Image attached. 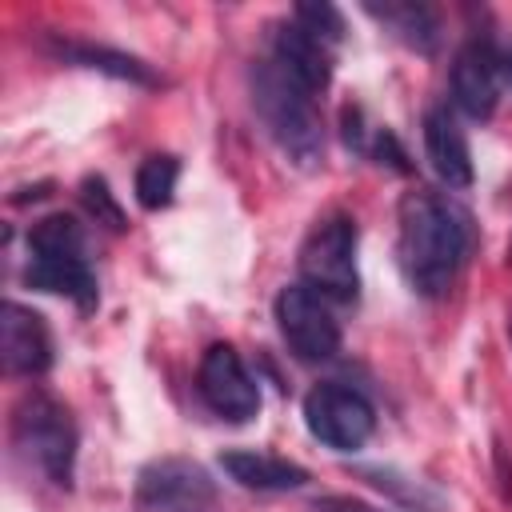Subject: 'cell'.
Returning a JSON list of instances; mask_svg holds the SVG:
<instances>
[{
    "mask_svg": "<svg viewBox=\"0 0 512 512\" xmlns=\"http://www.w3.org/2000/svg\"><path fill=\"white\" fill-rule=\"evenodd\" d=\"M468 216L448 196L416 188L400 200V236L396 260L408 288L424 300H440L452 292L464 256H468Z\"/></svg>",
    "mask_w": 512,
    "mask_h": 512,
    "instance_id": "6da1fadb",
    "label": "cell"
},
{
    "mask_svg": "<svg viewBox=\"0 0 512 512\" xmlns=\"http://www.w3.org/2000/svg\"><path fill=\"white\" fill-rule=\"evenodd\" d=\"M24 284L36 292L68 296L80 312H92L100 304V284L88 264V244H84V228L76 216L52 212L28 228Z\"/></svg>",
    "mask_w": 512,
    "mask_h": 512,
    "instance_id": "7a4b0ae2",
    "label": "cell"
},
{
    "mask_svg": "<svg viewBox=\"0 0 512 512\" xmlns=\"http://www.w3.org/2000/svg\"><path fill=\"white\" fill-rule=\"evenodd\" d=\"M252 104L268 128V136L280 144V152L296 168H316L324 156V132L320 116L312 108V96L288 80L272 60H260L252 68Z\"/></svg>",
    "mask_w": 512,
    "mask_h": 512,
    "instance_id": "3957f363",
    "label": "cell"
},
{
    "mask_svg": "<svg viewBox=\"0 0 512 512\" xmlns=\"http://www.w3.org/2000/svg\"><path fill=\"white\" fill-rule=\"evenodd\" d=\"M76 420L72 412L48 396V392H28L16 412H12V448L36 468L44 472L52 484L72 488V472H76Z\"/></svg>",
    "mask_w": 512,
    "mask_h": 512,
    "instance_id": "277c9868",
    "label": "cell"
},
{
    "mask_svg": "<svg viewBox=\"0 0 512 512\" xmlns=\"http://www.w3.org/2000/svg\"><path fill=\"white\" fill-rule=\"evenodd\" d=\"M300 284L320 292L324 300L352 304L360 296V268H356V220L336 212L324 216L300 244L296 256Z\"/></svg>",
    "mask_w": 512,
    "mask_h": 512,
    "instance_id": "5b68a950",
    "label": "cell"
},
{
    "mask_svg": "<svg viewBox=\"0 0 512 512\" xmlns=\"http://www.w3.org/2000/svg\"><path fill=\"white\" fill-rule=\"evenodd\" d=\"M136 512H224L212 472L188 456H160L136 476Z\"/></svg>",
    "mask_w": 512,
    "mask_h": 512,
    "instance_id": "8992f818",
    "label": "cell"
},
{
    "mask_svg": "<svg viewBox=\"0 0 512 512\" xmlns=\"http://www.w3.org/2000/svg\"><path fill=\"white\" fill-rule=\"evenodd\" d=\"M304 428L332 452H356L376 428V408L360 388L324 380L304 396Z\"/></svg>",
    "mask_w": 512,
    "mask_h": 512,
    "instance_id": "52a82bcc",
    "label": "cell"
},
{
    "mask_svg": "<svg viewBox=\"0 0 512 512\" xmlns=\"http://www.w3.org/2000/svg\"><path fill=\"white\" fill-rule=\"evenodd\" d=\"M276 328L288 344V352L304 364L332 360L340 352V324L320 292L308 284H288L276 296Z\"/></svg>",
    "mask_w": 512,
    "mask_h": 512,
    "instance_id": "ba28073f",
    "label": "cell"
},
{
    "mask_svg": "<svg viewBox=\"0 0 512 512\" xmlns=\"http://www.w3.org/2000/svg\"><path fill=\"white\" fill-rule=\"evenodd\" d=\"M196 392H200L204 408L228 424H244L260 412V384L252 380V372L244 368V360L232 344H212L200 356Z\"/></svg>",
    "mask_w": 512,
    "mask_h": 512,
    "instance_id": "9c48e42d",
    "label": "cell"
},
{
    "mask_svg": "<svg viewBox=\"0 0 512 512\" xmlns=\"http://www.w3.org/2000/svg\"><path fill=\"white\" fill-rule=\"evenodd\" d=\"M500 88V48L488 36H472L452 60V104L468 120H488L500 104Z\"/></svg>",
    "mask_w": 512,
    "mask_h": 512,
    "instance_id": "30bf717a",
    "label": "cell"
},
{
    "mask_svg": "<svg viewBox=\"0 0 512 512\" xmlns=\"http://www.w3.org/2000/svg\"><path fill=\"white\" fill-rule=\"evenodd\" d=\"M0 356L12 376H44L52 368V332L40 312L20 300L0 308Z\"/></svg>",
    "mask_w": 512,
    "mask_h": 512,
    "instance_id": "8fae6325",
    "label": "cell"
},
{
    "mask_svg": "<svg viewBox=\"0 0 512 512\" xmlns=\"http://www.w3.org/2000/svg\"><path fill=\"white\" fill-rule=\"evenodd\" d=\"M272 64L296 80L308 96L324 92L332 84V44H324L320 36L304 32L296 20L276 28V40H272Z\"/></svg>",
    "mask_w": 512,
    "mask_h": 512,
    "instance_id": "7c38bea8",
    "label": "cell"
},
{
    "mask_svg": "<svg viewBox=\"0 0 512 512\" xmlns=\"http://www.w3.org/2000/svg\"><path fill=\"white\" fill-rule=\"evenodd\" d=\"M424 152H428L432 172L448 188H468L476 180L468 136H464V128H460V120L452 116L448 104H432L424 112Z\"/></svg>",
    "mask_w": 512,
    "mask_h": 512,
    "instance_id": "4fadbf2b",
    "label": "cell"
},
{
    "mask_svg": "<svg viewBox=\"0 0 512 512\" xmlns=\"http://www.w3.org/2000/svg\"><path fill=\"white\" fill-rule=\"evenodd\" d=\"M220 468L228 480L252 492H296L308 484V468L284 456H272V452H256V448H224Z\"/></svg>",
    "mask_w": 512,
    "mask_h": 512,
    "instance_id": "5bb4252c",
    "label": "cell"
},
{
    "mask_svg": "<svg viewBox=\"0 0 512 512\" xmlns=\"http://www.w3.org/2000/svg\"><path fill=\"white\" fill-rule=\"evenodd\" d=\"M52 56H60L64 64H80V68H92V72H104V76H116V80H128V84H140V88H160L164 80L136 56L128 52H116L108 44H92V40H52L48 44Z\"/></svg>",
    "mask_w": 512,
    "mask_h": 512,
    "instance_id": "9a60e30c",
    "label": "cell"
},
{
    "mask_svg": "<svg viewBox=\"0 0 512 512\" xmlns=\"http://www.w3.org/2000/svg\"><path fill=\"white\" fill-rule=\"evenodd\" d=\"M364 12L376 24H384L412 52H424L428 56L440 44V20H436V12L428 4H412V0H404V4H368Z\"/></svg>",
    "mask_w": 512,
    "mask_h": 512,
    "instance_id": "2e32d148",
    "label": "cell"
},
{
    "mask_svg": "<svg viewBox=\"0 0 512 512\" xmlns=\"http://www.w3.org/2000/svg\"><path fill=\"white\" fill-rule=\"evenodd\" d=\"M176 180H180V160L176 156H148L136 168V200L148 212H160L172 204L176 196Z\"/></svg>",
    "mask_w": 512,
    "mask_h": 512,
    "instance_id": "e0dca14e",
    "label": "cell"
},
{
    "mask_svg": "<svg viewBox=\"0 0 512 512\" xmlns=\"http://www.w3.org/2000/svg\"><path fill=\"white\" fill-rule=\"evenodd\" d=\"M292 20H296L304 32L320 36L324 44H336V40L344 36V16H340V8H332V4H296Z\"/></svg>",
    "mask_w": 512,
    "mask_h": 512,
    "instance_id": "ac0fdd59",
    "label": "cell"
},
{
    "mask_svg": "<svg viewBox=\"0 0 512 512\" xmlns=\"http://www.w3.org/2000/svg\"><path fill=\"white\" fill-rule=\"evenodd\" d=\"M364 476H368V480H372L376 488H384V492H392V496H400V500H404V504H412V508H428V512H432V508H440V496H432V492H424V488H420L416 480H412V484L404 488V484H400L404 476H396L392 468H368Z\"/></svg>",
    "mask_w": 512,
    "mask_h": 512,
    "instance_id": "d6986e66",
    "label": "cell"
},
{
    "mask_svg": "<svg viewBox=\"0 0 512 512\" xmlns=\"http://www.w3.org/2000/svg\"><path fill=\"white\" fill-rule=\"evenodd\" d=\"M80 196H84V204L92 208V216H96V220H104V224H108V228H116V232H120V228H128V224H124L120 204L112 200V192H108V184H104L100 176H88V180L80 184Z\"/></svg>",
    "mask_w": 512,
    "mask_h": 512,
    "instance_id": "ffe728a7",
    "label": "cell"
},
{
    "mask_svg": "<svg viewBox=\"0 0 512 512\" xmlns=\"http://www.w3.org/2000/svg\"><path fill=\"white\" fill-rule=\"evenodd\" d=\"M316 512H380V508H372L364 500H348V496H324V500H316Z\"/></svg>",
    "mask_w": 512,
    "mask_h": 512,
    "instance_id": "44dd1931",
    "label": "cell"
},
{
    "mask_svg": "<svg viewBox=\"0 0 512 512\" xmlns=\"http://www.w3.org/2000/svg\"><path fill=\"white\" fill-rule=\"evenodd\" d=\"M500 72H504V84H512V48L500 52Z\"/></svg>",
    "mask_w": 512,
    "mask_h": 512,
    "instance_id": "7402d4cb",
    "label": "cell"
},
{
    "mask_svg": "<svg viewBox=\"0 0 512 512\" xmlns=\"http://www.w3.org/2000/svg\"><path fill=\"white\" fill-rule=\"evenodd\" d=\"M508 336H512V316H508Z\"/></svg>",
    "mask_w": 512,
    "mask_h": 512,
    "instance_id": "603a6c76",
    "label": "cell"
},
{
    "mask_svg": "<svg viewBox=\"0 0 512 512\" xmlns=\"http://www.w3.org/2000/svg\"><path fill=\"white\" fill-rule=\"evenodd\" d=\"M508 260H512V244H508Z\"/></svg>",
    "mask_w": 512,
    "mask_h": 512,
    "instance_id": "cb8c5ba5",
    "label": "cell"
}]
</instances>
